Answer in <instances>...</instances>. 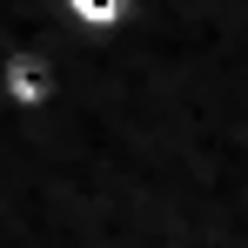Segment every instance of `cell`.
Instances as JSON below:
<instances>
[{"label":"cell","instance_id":"cell-2","mask_svg":"<svg viewBox=\"0 0 248 248\" xmlns=\"http://www.w3.org/2000/svg\"><path fill=\"white\" fill-rule=\"evenodd\" d=\"M61 14L87 34H114V27L134 20V0H61Z\"/></svg>","mask_w":248,"mask_h":248},{"label":"cell","instance_id":"cell-1","mask_svg":"<svg viewBox=\"0 0 248 248\" xmlns=\"http://www.w3.org/2000/svg\"><path fill=\"white\" fill-rule=\"evenodd\" d=\"M54 101H61V61H54V47H7L0 54V108L20 114V121H34Z\"/></svg>","mask_w":248,"mask_h":248}]
</instances>
